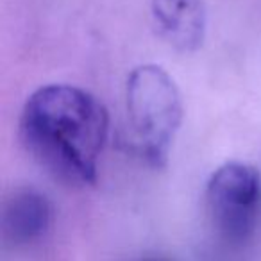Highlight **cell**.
I'll return each instance as SVG.
<instances>
[{"mask_svg":"<svg viewBox=\"0 0 261 261\" xmlns=\"http://www.w3.org/2000/svg\"><path fill=\"white\" fill-rule=\"evenodd\" d=\"M259 200V172L249 163L229 161L218 167L207 181V213L215 229L229 242H245L254 232Z\"/></svg>","mask_w":261,"mask_h":261,"instance_id":"3957f363","label":"cell"},{"mask_svg":"<svg viewBox=\"0 0 261 261\" xmlns=\"http://www.w3.org/2000/svg\"><path fill=\"white\" fill-rule=\"evenodd\" d=\"M150 11L160 36L181 54L202 47L207 27L204 0H152Z\"/></svg>","mask_w":261,"mask_h":261,"instance_id":"277c9868","label":"cell"},{"mask_svg":"<svg viewBox=\"0 0 261 261\" xmlns=\"http://www.w3.org/2000/svg\"><path fill=\"white\" fill-rule=\"evenodd\" d=\"M108 133L106 106L70 84L38 88L20 116V140L27 152L54 179L77 188L97 182Z\"/></svg>","mask_w":261,"mask_h":261,"instance_id":"6da1fadb","label":"cell"},{"mask_svg":"<svg viewBox=\"0 0 261 261\" xmlns=\"http://www.w3.org/2000/svg\"><path fill=\"white\" fill-rule=\"evenodd\" d=\"M127 147L152 168H163L182 122L175 81L158 65L136 66L125 86Z\"/></svg>","mask_w":261,"mask_h":261,"instance_id":"7a4b0ae2","label":"cell"},{"mask_svg":"<svg viewBox=\"0 0 261 261\" xmlns=\"http://www.w3.org/2000/svg\"><path fill=\"white\" fill-rule=\"evenodd\" d=\"M143 261H163V259H154L152 257V259H143Z\"/></svg>","mask_w":261,"mask_h":261,"instance_id":"8992f818","label":"cell"},{"mask_svg":"<svg viewBox=\"0 0 261 261\" xmlns=\"http://www.w3.org/2000/svg\"><path fill=\"white\" fill-rule=\"evenodd\" d=\"M52 217L54 210L45 193L34 188H18L2 204L0 231L11 245H27L47 234Z\"/></svg>","mask_w":261,"mask_h":261,"instance_id":"5b68a950","label":"cell"}]
</instances>
